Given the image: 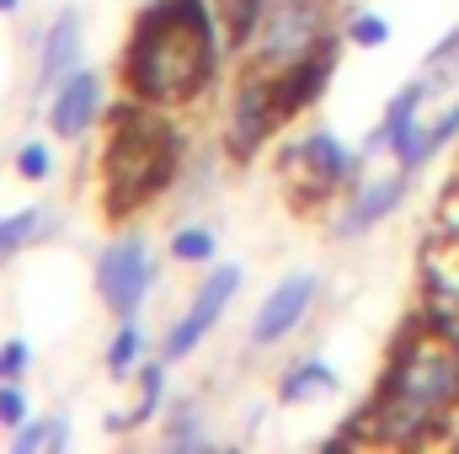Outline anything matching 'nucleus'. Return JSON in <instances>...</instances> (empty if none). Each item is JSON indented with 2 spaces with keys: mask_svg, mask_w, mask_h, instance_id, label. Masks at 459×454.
I'll list each match as a JSON object with an SVG mask.
<instances>
[{
  "mask_svg": "<svg viewBox=\"0 0 459 454\" xmlns=\"http://www.w3.org/2000/svg\"><path fill=\"white\" fill-rule=\"evenodd\" d=\"M459 417V342L438 327H411L390 347L385 380L363 412V444H428Z\"/></svg>",
  "mask_w": 459,
  "mask_h": 454,
  "instance_id": "1",
  "label": "nucleus"
},
{
  "mask_svg": "<svg viewBox=\"0 0 459 454\" xmlns=\"http://www.w3.org/2000/svg\"><path fill=\"white\" fill-rule=\"evenodd\" d=\"M220 65V11L209 0H155L139 11L123 48V81L139 102L182 108Z\"/></svg>",
  "mask_w": 459,
  "mask_h": 454,
  "instance_id": "2",
  "label": "nucleus"
},
{
  "mask_svg": "<svg viewBox=\"0 0 459 454\" xmlns=\"http://www.w3.org/2000/svg\"><path fill=\"white\" fill-rule=\"evenodd\" d=\"M182 166V139L160 118L155 102H134L113 118L108 144H102V198L108 214H134L150 198H160L177 182Z\"/></svg>",
  "mask_w": 459,
  "mask_h": 454,
  "instance_id": "3",
  "label": "nucleus"
},
{
  "mask_svg": "<svg viewBox=\"0 0 459 454\" xmlns=\"http://www.w3.org/2000/svg\"><path fill=\"white\" fill-rule=\"evenodd\" d=\"M332 38V0H273L251 48H246V65L256 70H289L310 54H321Z\"/></svg>",
  "mask_w": 459,
  "mask_h": 454,
  "instance_id": "4",
  "label": "nucleus"
},
{
  "mask_svg": "<svg viewBox=\"0 0 459 454\" xmlns=\"http://www.w3.org/2000/svg\"><path fill=\"white\" fill-rule=\"evenodd\" d=\"M363 155L368 150H347L332 128H310L283 150L278 177L299 204H326L332 193H347L363 177Z\"/></svg>",
  "mask_w": 459,
  "mask_h": 454,
  "instance_id": "5",
  "label": "nucleus"
},
{
  "mask_svg": "<svg viewBox=\"0 0 459 454\" xmlns=\"http://www.w3.org/2000/svg\"><path fill=\"white\" fill-rule=\"evenodd\" d=\"M283 123V108H278V81H273V70H256V65H246V75L235 81V92H230V108H225V144L230 155H256L267 139H273V128Z\"/></svg>",
  "mask_w": 459,
  "mask_h": 454,
  "instance_id": "6",
  "label": "nucleus"
},
{
  "mask_svg": "<svg viewBox=\"0 0 459 454\" xmlns=\"http://www.w3.org/2000/svg\"><path fill=\"white\" fill-rule=\"evenodd\" d=\"M150 289H155V257H150V246L139 235H117L97 251V294H102V305L117 321L139 316Z\"/></svg>",
  "mask_w": 459,
  "mask_h": 454,
  "instance_id": "7",
  "label": "nucleus"
},
{
  "mask_svg": "<svg viewBox=\"0 0 459 454\" xmlns=\"http://www.w3.org/2000/svg\"><path fill=\"white\" fill-rule=\"evenodd\" d=\"M235 294H240V267H235V262L214 267V273H204V284L193 289L187 310H182V316L166 327V337H160V358H166V363L187 358L198 342L220 327V316L230 310V300H235Z\"/></svg>",
  "mask_w": 459,
  "mask_h": 454,
  "instance_id": "8",
  "label": "nucleus"
},
{
  "mask_svg": "<svg viewBox=\"0 0 459 454\" xmlns=\"http://www.w3.org/2000/svg\"><path fill=\"white\" fill-rule=\"evenodd\" d=\"M406 188H411V171L406 166L358 177L342 198V214H337V240H358V235H368L374 225H385L406 204Z\"/></svg>",
  "mask_w": 459,
  "mask_h": 454,
  "instance_id": "9",
  "label": "nucleus"
},
{
  "mask_svg": "<svg viewBox=\"0 0 459 454\" xmlns=\"http://www.w3.org/2000/svg\"><path fill=\"white\" fill-rule=\"evenodd\" d=\"M321 300V273H289L267 289V300L251 316V347H278Z\"/></svg>",
  "mask_w": 459,
  "mask_h": 454,
  "instance_id": "10",
  "label": "nucleus"
},
{
  "mask_svg": "<svg viewBox=\"0 0 459 454\" xmlns=\"http://www.w3.org/2000/svg\"><path fill=\"white\" fill-rule=\"evenodd\" d=\"M102 102H108V81H102V70H75V75H65L54 92H48V128L59 134V139H81L97 118H102Z\"/></svg>",
  "mask_w": 459,
  "mask_h": 454,
  "instance_id": "11",
  "label": "nucleus"
},
{
  "mask_svg": "<svg viewBox=\"0 0 459 454\" xmlns=\"http://www.w3.org/2000/svg\"><path fill=\"white\" fill-rule=\"evenodd\" d=\"M428 102H433L428 75L406 81V86L385 102V118L374 123V134L363 139V150H368V155H401V150L417 139V123H422V108H428Z\"/></svg>",
  "mask_w": 459,
  "mask_h": 454,
  "instance_id": "12",
  "label": "nucleus"
},
{
  "mask_svg": "<svg viewBox=\"0 0 459 454\" xmlns=\"http://www.w3.org/2000/svg\"><path fill=\"white\" fill-rule=\"evenodd\" d=\"M332 70H337V43H326L321 54H310V59H299V65H289V70H273V81H278V108H283V123H289L294 113H305L310 102H321V92H326Z\"/></svg>",
  "mask_w": 459,
  "mask_h": 454,
  "instance_id": "13",
  "label": "nucleus"
},
{
  "mask_svg": "<svg viewBox=\"0 0 459 454\" xmlns=\"http://www.w3.org/2000/svg\"><path fill=\"white\" fill-rule=\"evenodd\" d=\"M75 70H81V11L65 5L54 16V27L43 32V48H38V92H54Z\"/></svg>",
  "mask_w": 459,
  "mask_h": 454,
  "instance_id": "14",
  "label": "nucleus"
},
{
  "mask_svg": "<svg viewBox=\"0 0 459 454\" xmlns=\"http://www.w3.org/2000/svg\"><path fill=\"white\" fill-rule=\"evenodd\" d=\"M455 139H459V97H449V102H444L433 118L422 113V123H417V139H411V144L395 155V166H406V171L417 177V171H422L433 155H444Z\"/></svg>",
  "mask_w": 459,
  "mask_h": 454,
  "instance_id": "15",
  "label": "nucleus"
},
{
  "mask_svg": "<svg viewBox=\"0 0 459 454\" xmlns=\"http://www.w3.org/2000/svg\"><path fill=\"white\" fill-rule=\"evenodd\" d=\"M337 390V369L326 358H299L294 369H283L278 380V401L299 406V401H316V396H332Z\"/></svg>",
  "mask_w": 459,
  "mask_h": 454,
  "instance_id": "16",
  "label": "nucleus"
},
{
  "mask_svg": "<svg viewBox=\"0 0 459 454\" xmlns=\"http://www.w3.org/2000/svg\"><path fill=\"white\" fill-rule=\"evenodd\" d=\"M267 5H273V0H220V27H225L230 48H240V54L251 48V38H256Z\"/></svg>",
  "mask_w": 459,
  "mask_h": 454,
  "instance_id": "17",
  "label": "nucleus"
},
{
  "mask_svg": "<svg viewBox=\"0 0 459 454\" xmlns=\"http://www.w3.org/2000/svg\"><path fill=\"white\" fill-rule=\"evenodd\" d=\"M70 444V423L65 417H27L22 428H11V450L38 454V450H65Z\"/></svg>",
  "mask_w": 459,
  "mask_h": 454,
  "instance_id": "18",
  "label": "nucleus"
},
{
  "mask_svg": "<svg viewBox=\"0 0 459 454\" xmlns=\"http://www.w3.org/2000/svg\"><path fill=\"white\" fill-rule=\"evenodd\" d=\"M428 278H433V294H438L444 305H459V235L438 240V246L428 251Z\"/></svg>",
  "mask_w": 459,
  "mask_h": 454,
  "instance_id": "19",
  "label": "nucleus"
},
{
  "mask_svg": "<svg viewBox=\"0 0 459 454\" xmlns=\"http://www.w3.org/2000/svg\"><path fill=\"white\" fill-rule=\"evenodd\" d=\"M43 230H48V214H43V209H16V214H5V220H0V262H11L16 251H27Z\"/></svg>",
  "mask_w": 459,
  "mask_h": 454,
  "instance_id": "20",
  "label": "nucleus"
},
{
  "mask_svg": "<svg viewBox=\"0 0 459 454\" xmlns=\"http://www.w3.org/2000/svg\"><path fill=\"white\" fill-rule=\"evenodd\" d=\"M166 444H171V450H209V428H204L198 401H177V406H171V417H166Z\"/></svg>",
  "mask_w": 459,
  "mask_h": 454,
  "instance_id": "21",
  "label": "nucleus"
},
{
  "mask_svg": "<svg viewBox=\"0 0 459 454\" xmlns=\"http://www.w3.org/2000/svg\"><path fill=\"white\" fill-rule=\"evenodd\" d=\"M422 75H428L433 97H438V92H449V86L459 81V27H455V32H444V38L428 48V59H422Z\"/></svg>",
  "mask_w": 459,
  "mask_h": 454,
  "instance_id": "22",
  "label": "nucleus"
},
{
  "mask_svg": "<svg viewBox=\"0 0 459 454\" xmlns=\"http://www.w3.org/2000/svg\"><path fill=\"white\" fill-rule=\"evenodd\" d=\"M139 353H144V332H139V321L134 316H123L117 321V332H113V342H108V374H134L139 369Z\"/></svg>",
  "mask_w": 459,
  "mask_h": 454,
  "instance_id": "23",
  "label": "nucleus"
},
{
  "mask_svg": "<svg viewBox=\"0 0 459 454\" xmlns=\"http://www.w3.org/2000/svg\"><path fill=\"white\" fill-rule=\"evenodd\" d=\"M166 401V358L160 363H139V401L128 412V423H150Z\"/></svg>",
  "mask_w": 459,
  "mask_h": 454,
  "instance_id": "24",
  "label": "nucleus"
},
{
  "mask_svg": "<svg viewBox=\"0 0 459 454\" xmlns=\"http://www.w3.org/2000/svg\"><path fill=\"white\" fill-rule=\"evenodd\" d=\"M214 251H220V240L209 225H182L171 235V262H214Z\"/></svg>",
  "mask_w": 459,
  "mask_h": 454,
  "instance_id": "25",
  "label": "nucleus"
},
{
  "mask_svg": "<svg viewBox=\"0 0 459 454\" xmlns=\"http://www.w3.org/2000/svg\"><path fill=\"white\" fill-rule=\"evenodd\" d=\"M342 38L352 48H385V43H390V22H385L379 11H352L347 27H342Z\"/></svg>",
  "mask_w": 459,
  "mask_h": 454,
  "instance_id": "26",
  "label": "nucleus"
},
{
  "mask_svg": "<svg viewBox=\"0 0 459 454\" xmlns=\"http://www.w3.org/2000/svg\"><path fill=\"white\" fill-rule=\"evenodd\" d=\"M16 171H22L27 182H43V177L54 171V155H48V144H43V139H22V144H16Z\"/></svg>",
  "mask_w": 459,
  "mask_h": 454,
  "instance_id": "27",
  "label": "nucleus"
},
{
  "mask_svg": "<svg viewBox=\"0 0 459 454\" xmlns=\"http://www.w3.org/2000/svg\"><path fill=\"white\" fill-rule=\"evenodd\" d=\"M27 417H32V406L22 396V385L16 380H0V428H22Z\"/></svg>",
  "mask_w": 459,
  "mask_h": 454,
  "instance_id": "28",
  "label": "nucleus"
},
{
  "mask_svg": "<svg viewBox=\"0 0 459 454\" xmlns=\"http://www.w3.org/2000/svg\"><path fill=\"white\" fill-rule=\"evenodd\" d=\"M27 363H32V347H27L22 337L0 342V380H22V374H27Z\"/></svg>",
  "mask_w": 459,
  "mask_h": 454,
  "instance_id": "29",
  "label": "nucleus"
},
{
  "mask_svg": "<svg viewBox=\"0 0 459 454\" xmlns=\"http://www.w3.org/2000/svg\"><path fill=\"white\" fill-rule=\"evenodd\" d=\"M16 5H22V0H0V16H11V11H16Z\"/></svg>",
  "mask_w": 459,
  "mask_h": 454,
  "instance_id": "30",
  "label": "nucleus"
}]
</instances>
